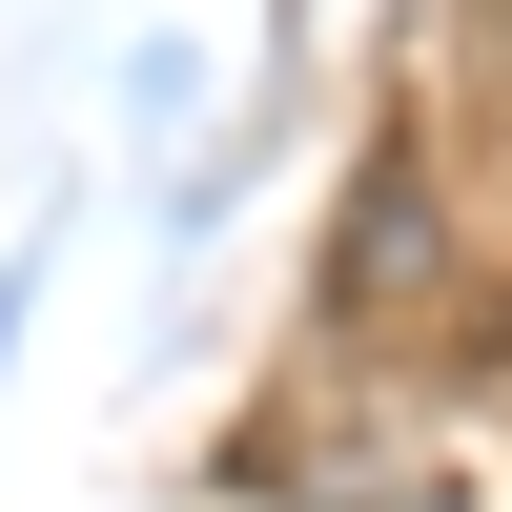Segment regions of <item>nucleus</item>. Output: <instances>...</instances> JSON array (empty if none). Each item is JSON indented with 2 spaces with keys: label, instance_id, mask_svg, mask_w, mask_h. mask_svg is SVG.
<instances>
[{
  "label": "nucleus",
  "instance_id": "nucleus-4",
  "mask_svg": "<svg viewBox=\"0 0 512 512\" xmlns=\"http://www.w3.org/2000/svg\"><path fill=\"white\" fill-rule=\"evenodd\" d=\"M0 349H21V287H0Z\"/></svg>",
  "mask_w": 512,
  "mask_h": 512
},
{
  "label": "nucleus",
  "instance_id": "nucleus-3",
  "mask_svg": "<svg viewBox=\"0 0 512 512\" xmlns=\"http://www.w3.org/2000/svg\"><path fill=\"white\" fill-rule=\"evenodd\" d=\"M431 21H451V82H472V123L512 144V0H431Z\"/></svg>",
  "mask_w": 512,
  "mask_h": 512
},
{
  "label": "nucleus",
  "instance_id": "nucleus-1",
  "mask_svg": "<svg viewBox=\"0 0 512 512\" xmlns=\"http://www.w3.org/2000/svg\"><path fill=\"white\" fill-rule=\"evenodd\" d=\"M226 492H246V512H451V492H472V451L431 431V390H410V369H390V390H369V369H328V390H287L267 431L226 451Z\"/></svg>",
  "mask_w": 512,
  "mask_h": 512
},
{
  "label": "nucleus",
  "instance_id": "nucleus-2",
  "mask_svg": "<svg viewBox=\"0 0 512 512\" xmlns=\"http://www.w3.org/2000/svg\"><path fill=\"white\" fill-rule=\"evenodd\" d=\"M451 308V205H431V144H369L349 205H328V328H431Z\"/></svg>",
  "mask_w": 512,
  "mask_h": 512
}]
</instances>
